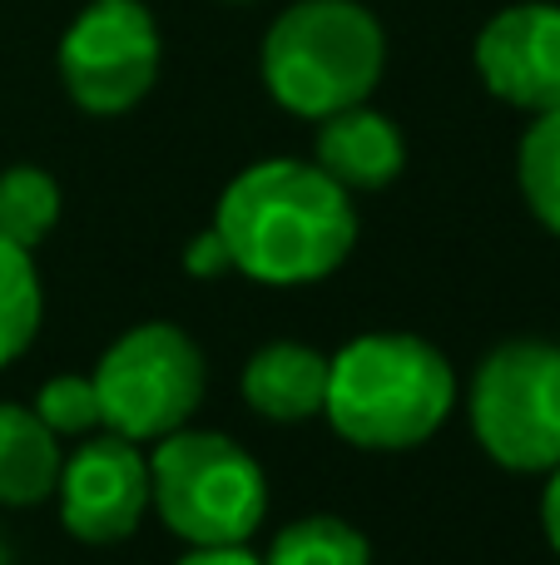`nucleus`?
Listing matches in <instances>:
<instances>
[{"mask_svg":"<svg viewBox=\"0 0 560 565\" xmlns=\"http://www.w3.org/2000/svg\"><path fill=\"white\" fill-rule=\"evenodd\" d=\"M214 228L234 274L273 288H303L347 264L357 244V209L337 179L308 159H263L228 179Z\"/></svg>","mask_w":560,"mask_h":565,"instance_id":"nucleus-1","label":"nucleus"},{"mask_svg":"<svg viewBox=\"0 0 560 565\" xmlns=\"http://www.w3.org/2000/svg\"><path fill=\"white\" fill-rule=\"evenodd\" d=\"M456 372L417 332H363L327 358L323 417L363 451H407L442 431Z\"/></svg>","mask_w":560,"mask_h":565,"instance_id":"nucleus-2","label":"nucleus"},{"mask_svg":"<svg viewBox=\"0 0 560 565\" xmlns=\"http://www.w3.org/2000/svg\"><path fill=\"white\" fill-rule=\"evenodd\" d=\"M263 85L298 119L367 105L387 65V35L357 0H298L263 35Z\"/></svg>","mask_w":560,"mask_h":565,"instance_id":"nucleus-3","label":"nucleus"},{"mask_svg":"<svg viewBox=\"0 0 560 565\" xmlns=\"http://www.w3.org/2000/svg\"><path fill=\"white\" fill-rule=\"evenodd\" d=\"M149 507L184 546H248L268 516V477L234 437L179 427L149 451Z\"/></svg>","mask_w":560,"mask_h":565,"instance_id":"nucleus-4","label":"nucleus"},{"mask_svg":"<svg viewBox=\"0 0 560 565\" xmlns=\"http://www.w3.org/2000/svg\"><path fill=\"white\" fill-rule=\"evenodd\" d=\"M95 377L99 427L129 441H159L189 427L208 387L198 342L174 322H139L105 348Z\"/></svg>","mask_w":560,"mask_h":565,"instance_id":"nucleus-5","label":"nucleus"},{"mask_svg":"<svg viewBox=\"0 0 560 565\" xmlns=\"http://www.w3.org/2000/svg\"><path fill=\"white\" fill-rule=\"evenodd\" d=\"M472 431L506 471L560 467V342L511 338L472 377Z\"/></svg>","mask_w":560,"mask_h":565,"instance_id":"nucleus-6","label":"nucleus"},{"mask_svg":"<svg viewBox=\"0 0 560 565\" xmlns=\"http://www.w3.org/2000/svg\"><path fill=\"white\" fill-rule=\"evenodd\" d=\"M164 40L144 0H89L60 40V79L85 115H125L154 89Z\"/></svg>","mask_w":560,"mask_h":565,"instance_id":"nucleus-7","label":"nucleus"},{"mask_svg":"<svg viewBox=\"0 0 560 565\" xmlns=\"http://www.w3.org/2000/svg\"><path fill=\"white\" fill-rule=\"evenodd\" d=\"M60 521L85 546H119L149 511V457L129 437H89L69 451L55 481Z\"/></svg>","mask_w":560,"mask_h":565,"instance_id":"nucleus-8","label":"nucleus"},{"mask_svg":"<svg viewBox=\"0 0 560 565\" xmlns=\"http://www.w3.org/2000/svg\"><path fill=\"white\" fill-rule=\"evenodd\" d=\"M476 75L502 105L546 115L560 105V6L521 0L496 10L476 35Z\"/></svg>","mask_w":560,"mask_h":565,"instance_id":"nucleus-9","label":"nucleus"},{"mask_svg":"<svg viewBox=\"0 0 560 565\" xmlns=\"http://www.w3.org/2000/svg\"><path fill=\"white\" fill-rule=\"evenodd\" d=\"M313 164L327 179H337L347 194H357V189H387L407 164L402 129L367 105L337 109V115L317 119Z\"/></svg>","mask_w":560,"mask_h":565,"instance_id":"nucleus-10","label":"nucleus"},{"mask_svg":"<svg viewBox=\"0 0 560 565\" xmlns=\"http://www.w3.org/2000/svg\"><path fill=\"white\" fill-rule=\"evenodd\" d=\"M244 402L268 422H308L327 402V352L308 342H268L244 367Z\"/></svg>","mask_w":560,"mask_h":565,"instance_id":"nucleus-11","label":"nucleus"},{"mask_svg":"<svg viewBox=\"0 0 560 565\" xmlns=\"http://www.w3.org/2000/svg\"><path fill=\"white\" fill-rule=\"evenodd\" d=\"M60 467L65 457L40 412L0 402V507H40L45 497H55Z\"/></svg>","mask_w":560,"mask_h":565,"instance_id":"nucleus-12","label":"nucleus"},{"mask_svg":"<svg viewBox=\"0 0 560 565\" xmlns=\"http://www.w3.org/2000/svg\"><path fill=\"white\" fill-rule=\"evenodd\" d=\"M45 318V288H40L30 248L0 238V367L15 362L35 342Z\"/></svg>","mask_w":560,"mask_h":565,"instance_id":"nucleus-13","label":"nucleus"},{"mask_svg":"<svg viewBox=\"0 0 560 565\" xmlns=\"http://www.w3.org/2000/svg\"><path fill=\"white\" fill-rule=\"evenodd\" d=\"M263 565H373V546L343 516H303L268 541Z\"/></svg>","mask_w":560,"mask_h":565,"instance_id":"nucleus-14","label":"nucleus"},{"mask_svg":"<svg viewBox=\"0 0 560 565\" xmlns=\"http://www.w3.org/2000/svg\"><path fill=\"white\" fill-rule=\"evenodd\" d=\"M60 224V184L35 164H15L0 174V238L35 248Z\"/></svg>","mask_w":560,"mask_h":565,"instance_id":"nucleus-15","label":"nucleus"},{"mask_svg":"<svg viewBox=\"0 0 560 565\" xmlns=\"http://www.w3.org/2000/svg\"><path fill=\"white\" fill-rule=\"evenodd\" d=\"M516 179H521V194L531 214L541 218V228L560 238V105L531 119L521 149H516Z\"/></svg>","mask_w":560,"mask_h":565,"instance_id":"nucleus-16","label":"nucleus"},{"mask_svg":"<svg viewBox=\"0 0 560 565\" xmlns=\"http://www.w3.org/2000/svg\"><path fill=\"white\" fill-rule=\"evenodd\" d=\"M35 412L55 437H89L99 427V397H95V377H79V372H60L40 387Z\"/></svg>","mask_w":560,"mask_h":565,"instance_id":"nucleus-17","label":"nucleus"},{"mask_svg":"<svg viewBox=\"0 0 560 565\" xmlns=\"http://www.w3.org/2000/svg\"><path fill=\"white\" fill-rule=\"evenodd\" d=\"M184 268L194 278H218V274H234V258H228V244L218 228H208V234H198L194 244L184 248Z\"/></svg>","mask_w":560,"mask_h":565,"instance_id":"nucleus-18","label":"nucleus"},{"mask_svg":"<svg viewBox=\"0 0 560 565\" xmlns=\"http://www.w3.org/2000/svg\"><path fill=\"white\" fill-rule=\"evenodd\" d=\"M179 565H263L248 546H189V556Z\"/></svg>","mask_w":560,"mask_h":565,"instance_id":"nucleus-19","label":"nucleus"},{"mask_svg":"<svg viewBox=\"0 0 560 565\" xmlns=\"http://www.w3.org/2000/svg\"><path fill=\"white\" fill-rule=\"evenodd\" d=\"M546 497H541V526H546V541H551V551L560 556V467L546 471Z\"/></svg>","mask_w":560,"mask_h":565,"instance_id":"nucleus-20","label":"nucleus"},{"mask_svg":"<svg viewBox=\"0 0 560 565\" xmlns=\"http://www.w3.org/2000/svg\"><path fill=\"white\" fill-rule=\"evenodd\" d=\"M0 565H10V556H6V546H0Z\"/></svg>","mask_w":560,"mask_h":565,"instance_id":"nucleus-21","label":"nucleus"}]
</instances>
